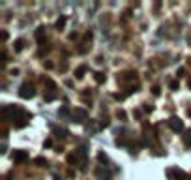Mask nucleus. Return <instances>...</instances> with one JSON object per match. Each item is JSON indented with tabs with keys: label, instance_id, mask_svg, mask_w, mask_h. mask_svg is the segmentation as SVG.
<instances>
[{
	"label": "nucleus",
	"instance_id": "nucleus-14",
	"mask_svg": "<svg viewBox=\"0 0 191 180\" xmlns=\"http://www.w3.org/2000/svg\"><path fill=\"white\" fill-rule=\"evenodd\" d=\"M98 162H101L103 165H107V163H109V156H107L105 152H98Z\"/></svg>",
	"mask_w": 191,
	"mask_h": 180
},
{
	"label": "nucleus",
	"instance_id": "nucleus-17",
	"mask_svg": "<svg viewBox=\"0 0 191 180\" xmlns=\"http://www.w3.org/2000/svg\"><path fill=\"white\" fill-rule=\"evenodd\" d=\"M49 51H51V45H43V47H41V49L38 51V56H45V54H47Z\"/></svg>",
	"mask_w": 191,
	"mask_h": 180
},
{
	"label": "nucleus",
	"instance_id": "nucleus-20",
	"mask_svg": "<svg viewBox=\"0 0 191 180\" xmlns=\"http://www.w3.org/2000/svg\"><path fill=\"white\" fill-rule=\"evenodd\" d=\"M58 115H60V116H69V109H68V107H60Z\"/></svg>",
	"mask_w": 191,
	"mask_h": 180
},
{
	"label": "nucleus",
	"instance_id": "nucleus-12",
	"mask_svg": "<svg viewBox=\"0 0 191 180\" xmlns=\"http://www.w3.org/2000/svg\"><path fill=\"white\" fill-rule=\"evenodd\" d=\"M36 39H38V41H45V39H47V38H45V28H43V26H39V28L36 30Z\"/></svg>",
	"mask_w": 191,
	"mask_h": 180
},
{
	"label": "nucleus",
	"instance_id": "nucleus-19",
	"mask_svg": "<svg viewBox=\"0 0 191 180\" xmlns=\"http://www.w3.org/2000/svg\"><path fill=\"white\" fill-rule=\"evenodd\" d=\"M66 162H68V163H71V165H73V163H77V152H73V154H68Z\"/></svg>",
	"mask_w": 191,
	"mask_h": 180
},
{
	"label": "nucleus",
	"instance_id": "nucleus-23",
	"mask_svg": "<svg viewBox=\"0 0 191 180\" xmlns=\"http://www.w3.org/2000/svg\"><path fill=\"white\" fill-rule=\"evenodd\" d=\"M152 92H154V96H159V94H161V88H159V86H154Z\"/></svg>",
	"mask_w": 191,
	"mask_h": 180
},
{
	"label": "nucleus",
	"instance_id": "nucleus-7",
	"mask_svg": "<svg viewBox=\"0 0 191 180\" xmlns=\"http://www.w3.org/2000/svg\"><path fill=\"white\" fill-rule=\"evenodd\" d=\"M96 178L98 180H111V171L105 169V167H99V169L96 171Z\"/></svg>",
	"mask_w": 191,
	"mask_h": 180
},
{
	"label": "nucleus",
	"instance_id": "nucleus-24",
	"mask_svg": "<svg viewBox=\"0 0 191 180\" xmlns=\"http://www.w3.org/2000/svg\"><path fill=\"white\" fill-rule=\"evenodd\" d=\"M43 147H45V148H51V147H53V141H51V139H47V141L43 143Z\"/></svg>",
	"mask_w": 191,
	"mask_h": 180
},
{
	"label": "nucleus",
	"instance_id": "nucleus-16",
	"mask_svg": "<svg viewBox=\"0 0 191 180\" xmlns=\"http://www.w3.org/2000/svg\"><path fill=\"white\" fill-rule=\"evenodd\" d=\"M34 165H38V167H47V160H45V158H39V156H38V158L34 160Z\"/></svg>",
	"mask_w": 191,
	"mask_h": 180
},
{
	"label": "nucleus",
	"instance_id": "nucleus-6",
	"mask_svg": "<svg viewBox=\"0 0 191 180\" xmlns=\"http://www.w3.org/2000/svg\"><path fill=\"white\" fill-rule=\"evenodd\" d=\"M73 122H86V118H88V113L84 111V109H73Z\"/></svg>",
	"mask_w": 191,
	"mask_h": 180
},
{
	"label": "nucleus",
	"instance_id": "nucleus-28",
	"mask_svg": "<svg viewBox=\"0 0 191 180\" xmlns=\"http://www.w3.org/2000/svg\"><path fill=\"white\" fill-rule=\"evenodd\" d=\"M188 116H191V107L188 109Z\"/></svg>",
	"mask_w": 191,
	"mask_h": 180
},
{
	"label": "nucleus",
	"instance_id": "nucleus-8",
	"mask_svg": "<svg viewBox=\"0 0 191 180\" xmlns=\"http://www.w3.org/2000/svg\"><path fill=\"white\" fill-rule=\"evenodd\" d=\"M53 131H54V135H56L58 139H66V137L69 135V131H68L66 128H60V126H53Z\"/></svg>",
	"mask_w": 191,
	"mask_h": 180
},
{
	"label": "nucleus",
	"instance_id": "nucleus-4",
	"mask_svg": "<svg viewBox=\"0 0 191 180\" xmlns=\"http://www.w3.org/2000/svg\"><path fill=\"white\" fill-rule=\"evenodd\" d=\"M11 160H13L15 163H24V162L28 160V152H26V150H13Z\"/></svg>",
	"mask_w": 191,
	"mask_h": 180
},
{
	"label": "nucleus",
	"instance_id": "nucleus-29",
	"mask_svg": "<svg viewBox=\"0 0 191 180\" xmlns=\"http://www.w3.org/2000/svg\"><path fill=\"white\" fill-rule=\"evenodd\" d=\"M188 86H189V88H191V79H189V81H188Z\"/></svg>",
	"mask_w": 191,
	"mask_h": 180
},
{
	"label": "nucleus",
	"instance_id": "nucleus-27",
	"mask_svg": "<svg viewBox=\"0 0 191 180\" xmlns=\"http://www.w3.org/2000/svg\"><path fill=\"white\" fill-rule=\"evenodd\" d=\"M11 75H13V77H17V75H19V69H17V68H13V69H11Z\"/></svg>",
	"mask_w": 191,
	"mask_h": 180
},
{
	"label": "nucleus",
	"instance_id": "nucleus-13",
	"mask_svg": "<svg viewBox=\"0 0 191 180\" xmlns=\"http://www.w3.org/2000/svg\"><path fill=\"white\" fill-rule=\"evenodd\" d=\"M94 79H96V83H99V85H103V83L107 81V77H105L103 71H96V73H94Z\"/></svg>",
	"mask_w": 191,
	"mask_h": 180
},
{
	"label": "nucleus",
	"instance_id": "nucleus-11",
	"mask_svg": "<svg viewBox=\"0 0 191 180\" xmlns=\"http://www.w3.org/2000/svg\"><path fill=\"white\" fill-rule=\"evenodd\" d=\"M24 45H26V41H24L23 38H19V39H15V45H13V49H15V53H21Z\"/></svg>",
	"mask_w": 191,
	"mask_h": 180
},
{
	"label": "nucleus",
	"instance_id": "nucleus-22",
	"mask_svg": "<svg viewBox=\"0 0 191 180\" xmlns=\"http://www.w3.org/2000/svg\"><path fill=\"white\" fill-rule=\"evenodd\" d=\"M113 98H114V100H118V101H122V100L126 98V94H113Z\"/></svg>",
	"mask_w": 191,
	"mask_h": 180
},
{
	"label": "nucleus",
	"instance_id": "nucleus-2",
	"mask_svg": "<svg viewBox=\"0 0 191 180\" xmlns=\"http://www.w3.org/2000/svg\"><path fill=\"white\" fill-rule=\"evenodd\" d=\"M34 96H36L34 85H32V83H23L21 88H19V98H23V100H32Z\"/></svg>",
	"mask_w": 191,
	"mask_h": 180
},
{
	"label": "nucleus",
	"instance_id": "nucleus-1",
	"mask_svg": "<svg viewBox=\"0 0 191 180\" xmlns=\"http://www.w3.org/2000/svg\"><path fill=\"white\" fill-rule=\"evenodd\" d=\"M28 113L24 111V109H21L19 105H13V103H9V105H2V118L4 120H21L23 116H26Z\"/></svg>",
	"mask_w": 191,
	"mask_h": 180
},
{
	"label": "nucleus",
	"instance_id": "nucleus-3",
	"mask_svg": "<svg viewBox=\"0 0 191 180\" xmlns=\"http://www.w3.org/2000/svg\"><path fill=\"white\" fill-rule=\"evenodd\" d=\"M169 128H171L173 131H178V133H180V131H184V122H182L178 116H171V118H169Z\"/></svg>",
	"mask_w": 191,
	"mask_h": 180
},
{
	"label": "nucleus",
	"instance_id": "nucleus-18",
	"mask_svg": "<svg viewBox=\"0 0 191 180\" xmlns=\"http://www.w3.org/2000/svg\"><path fill=\"white\" fill-rule=\"evenodd\" d=\"M54 98H56V92H45V94H43V100H45V101H53Z\"/></svg>",
	"mask_w": 191,
	"mask_h": 180
},
{
	"label": "nucleus",
	"instance_id": "nucleus-15",
	"mask_svg": "<svg viewBox=\"0 0 191 180\" xmlns=\"http://www.w3.org/2000/svg\"><path fill=\"white\" fill-rule=\"evenodd\" d=\"M24 118H30V115H26V116H23L19 122H15V128H19V130H21V128H24V126L28 124V120H24Z\"/></svg>",
	"mask_w": 191,
	"mask_h": 180
},
{
	"label": "nucleus",
	"instance_id": "nucleus-9",
	"mask_svg": "<svg viewBox=\"0 0 191 180\" xmlns=\"http://www.w3.org/2000/svg\"><path fill=\"white\" fill-rule=\"evenodd\" d=\"M86 69H88V68H86L84 64L77 66V68H75V79H83V77H84V73H86Z\"/></svg>",
	"mask_w": 191,
	"mask_h": 180
},
{
	"label": "nucleus",
	"instance_id": "nucleus-21",
	"mask_svg": "<svg viewBox=\"0 0 191 180\" xmlns=\"http://www.w3.org/2000/svg\"><path fill=\"white\" fill-rule=\"evenodd\" d=\"M116 116H118L120 120H126V118H128V115H126L124 111H118V113H116Z\"/></svg>",
	"mask_w": 191,
	"mask_h": 180
},
{
	"label": "nucleus",
	"instance_id": "nucleus-5",
	"mask_svg": "<svg viewBox=\"0 0 191 180\" xmlns=\"http://www.w3.org/2000/svg\"><path fill=\"white\" fill-rule=\"evenodd\" d=\"M167 175H169L173 180H188L186 171H182V169H169V171H167Z\"/></svg>",
	"mask_w": 191,
	"mask_h": 180
},
{
	"label": "nucleus",
	"instance_id": "nucleus-26",
	"mask_svg": "<svg viewBox=\"0 0 191 180\" xmlns=\"http://www.w3.org/2000/svg\"><path fill=\"white\" fill-rule=\"evenodd\" d=\"M186 145H191V131L186 135Z\"/></svg>",
	"mask_w": 191,
	"mask_h": 180
},
{
	"label": "nucleus",
	"instance_id": "nucleus-10",
	"mask_svg": "<svg viewBox=\"0 0 191 180\" xmlns=\"http://www.w3.org/2000/svg\"><path fill=\"white\" fill-rule=\"evenodd\" d=\"M66 23H68V17H66V15H60V17H58V21H56V24H54V26H56V30H58V32H60V30H64Z\"/></svg>",
	"mask_w": 191,
	"mask_h": 180
},
{
	"label": "nucleus",
	"instance_id": "nucleus-25",
	"mask_svg": "<svg viewBox=\"0 0 191 180\" xmlns=\"http://www.w3.org/2000/svg\"><path fill=\"white\" fill-rule=\"evenodd\" d=\"M171 88H173V90H178V83H176V81H173V83H171Z\"/></svg>",
	"mask_w": 191,
	"mask_h": 180
}]
</instances>
